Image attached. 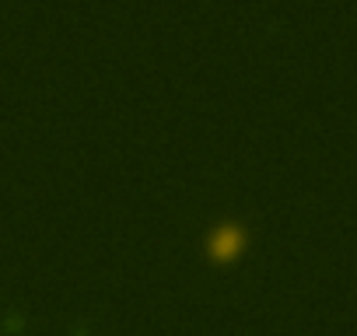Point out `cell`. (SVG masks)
<instances>
[{"label":"cell","instance_id":"obj_1","mask_svg":"<svg viewBox=\"0 0 357 336\" xmlns=\"http://www.w3.org/2000/svg\"><path fill=\"white\" fill-rule=\"evenodd\" d=\"M242 238H245V231H242V224H221L218 231H214V238H211V252L214 256H235L238 249H242Z\"/></svg>","mask_w":357,"mask_h":336}]
</instances>
